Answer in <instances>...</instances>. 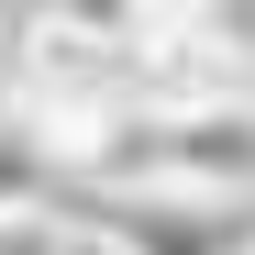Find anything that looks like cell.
Listing matches in <instances>:
<instances>
[{"label": "cell", "instance_id": "cell-6", "mask_svg": "<svg viewBox=\"0 0 255 255\" xmlns=\"http://www.w3.org/2000/svg\"><path fill=\"white\" fill-rule=\"evenodd\" d=\"M144 11H178V0H144Z\"/></svg>", "mask_w": 255, "mask_h": 255}, {"label": "cell", "instance_id": "cell-1", "mask_svg": "<svg viewBox=\"0 0 255 255\" xmlns=\"http://www.w3.org/2000/svg\"><path fill=\"white\" fill-rule=\"evenodd\" d=\"M22 22H67V33H89V45H111V56H144L166 11H144V0H33Z\"/></svg>", "mask_w": 255, "mask_h": 255}, {"label": "cell", "instance_id": "cell-5", "mask_svg": "<svg viewBox=\"0 0 255 255\" xmlns=\"http://www.w3.org/2000/svg\"><path fill=\"white\" fill-rule=\"evenodd\" d=\"M0 111H11V45H0Z\"/></svg>", "mask_w": 255, "mask_h": 255}, {"label": "cell", "instance_id": "cell-3", "mask_svg": "<svg viewBox=\"0 0 255 255\" xmlns=\"http://www.w3.org/2000/svg\"><path fill=\"white\" fill-rule=\"evenodd\" d=\"M56 222H67L56 200H33V189H0V255H56Z\"/></svg>", "mask_w": 255, "mask_h": 255}, {"label": "cell", "instance_id": "cell-4", "mask_svg": "<svg viewBox=\"0 0 255 255\" xmlns=\"http://www.w3.org/2000/svg\"><path fill=\"white\" fill-rule=\"evenodd\" d=\"M56 255H133V233L100 222V211H67V222H56Z\"/></svg>", "mask_w": 255, "mask_h": 255}, {"label": "cell", "instance_id": "cell-2", "mask_svg": "<svg viewBox=\"0 0 255 255\" xmlns=\"http://www.w3.org/2000/svg\"><path fill=\"white\" fill-rule=\"evenodd\" d=\"M166 22H178L200 56H222V67L244 78V89H255V0H178Z\"/></svg>", "mask_w": 255, "mask_h": 255}]
</instances>
